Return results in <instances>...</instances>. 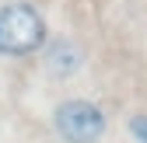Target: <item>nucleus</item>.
Segmentation results:
<instances>
[{
	"instance_id": "f257e3e1",
	"label": "nucleus",
	"mask_w": 147,
	"mask_h": 143,
	"mask_svg": "<svg viewBox=\"0 0 147 143\" xmlns=\"http://www.w3.org/2000/svg\"><path fill=\"white\" fill-rule=\"evenodd\" d=\"M46 45V17L32 4H4L0 7V56H28Z\"/></svg>"
},
{
	"instance_id": "f03ea898",
	"label": "nucleus",
	"mask_w": 147,
	"mask_h": 143,
	"mask_svg": "<svg viewBox=\"0 0 147 143\" xmlns=\"http://www.w3.org/2000/svg\"><path fill=\"white\" fill-rule=\"evenodd\" d=\"M53 126H56L63 143H98L102 133H105V115H102V108L95 101L70 98L56 108Z\"/></svg>"
},
{
	"instance_id": "7ed1b4c3",
	"label": "nucleus",
	"mask_w": 147,
	"mask_h": 143,
	"mask_svg": "<svg viewBox=\"0 0 147 143\" xmlns=\"http://www.w3.org/2000/svg\"><path fill=\"white\" fill-rule=\"evenodd\" d=\"M84 63V52L74 45L70 39H56V42H49L46 45V70L49 74H74V70H77Z\"/></svg>"
},
{
	"instance_id": "20e7f679",
	"label": "nucleus",
	"mask_w": 147,
	"mask_h": 143,
	"mask_svg": "<svg viewBox=\"0 0 147 143\" xmlns=\"http://www.w3.org/2000/svg\"><path fill=\"white\" fill-rule=\"evenodd\" d=\"M130 133L137 143H147V115H133L130 119Z\"/></svg>"
}]
</instances>
